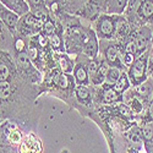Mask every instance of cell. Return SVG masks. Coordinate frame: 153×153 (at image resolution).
Returning a JSON list of instances; mask_svg holds the SVG:
<instances>
[{
	"instance_id": "8",
	"label": "cell",
	"mask_w": 153,
	"mask_h": 153,
	"mask_svg": "<svg viewBox=\"0 0 153 153\" xmlns=\"http://www.w3.org/2000/svg\"><path fill=\"white\" fill-rule=\"evenodd\" d=\"M152 38H153V33L149 27H141L137 31L135 37V41L137 44V56L145 53L146 50H148Z\"/></svg>"
},
{
	"instance_id": "28",
	"label": "cell",
	"mask_w": 153,
	"mask_h": 153,
	"mask_svg": "<svg viewBox=\"0 0 153 153\" xmlns=\"http://www.w3.org/2000/svg\"><path fill=\"white\" fill-rule=\"evenodd\" d=\"M136 60V56L134 54H130V53H121V62H123V65L124 68H127L129 69L134 61Z\"/></svg>"
},
{
	"instance_id": "22",
	"label": "cell",
	"mask_w": 153,
	"mask_h": 153,
	"mask_svg": "<svg viewBox=\"0 0 153 153\" xmlns=\"http://www.w3.org/2000/svg\"><path fill=\"white\" fill-rule=\"evenodd\" d=\"M123 71L121 69L117 68V66H110L108 72H107V76H105V82L104 85H108V86H114L115 85V82L119 80V77L121 76Z\"/></svg>"
},
{
	"instance_id": "35",
	"label": "cell",
	"mask_w": 153,
	"mask_h": 153,
	"mask_svg": "<svg viewBox=\"0 0 153 153\" xmlns=\"http://www.w3.org/2000/svg\"><path fill=\"white\" fill-rule=\"evenodd\" d=\"M140 153H146V152H145V149H143V151H141V152H140Z\"/></svg>"
},
{
	"instance_id": "17",
	"label": "cell",
	"mask_w": 153,
	"mask_h": 153,
	"mask_svg": "<svg viewBox=\"0 0 153 153\" xmlns=\"http://www.w3.org/2000/svg\"><path fill=\"white\" fill-rule=\"evenodd\" d=\"M129 0H108V14L121 15L127 6Z\"/></svg>"
},
{
	"instance_id": "21",
	"label": "cell",
	"mask_w": 153,
	"mask_h": 153,
	"mask_svg": "<svg viewBox=\"0 0 153 153\" xmlns=\"http://www.w3.org/2000/svg\"><path fill=\"white\" fill-rule=\"evenodd\" d=\"M135 92L141 98H148L153 93V81L147 79L145 82H142L141 85L135 87Z\"/></svg>"
},
{
	"instance_id": "33",
	"label": "cell",
	"mask_w": 153,
	"mask_h": 153,
	"mask_svg": "<svg viewBox=\"0 0 153 153\" xmlns=\"http://www.w3.org/2000/svg\"><path fill=\"white\" fill-rule=\"evenodd\" d=\"M3 119H4V117H3V114H1V111H0V124H1Z\"/></svg>"
},
{
	"instance_id": "10",
	"label": "cell",
	"mask_w": 153,
	"mask_h": 153,
	"mask_svg": "<svg viewBox=\"0 0 153 153\" xmlns=\"http://www.w3.org/2000/svg\"><path fill=\"white\" fill-rule=\"evenodd\" d=\"M99 99H100L102 104L109 105V104L118 103V102L123 100V97L119 96L115 91H114L111 86L105 85V87H104V83H103L102 85V91L99 92Z\"/></svg>"
},
{
	"instance_id": "31",
	"label": "cell",
	"mask_w": 153,
	"mask_h": 153,
	"mask_svg": "<svg viewBox=\"0 0 153 153\" xmlns=\"http://www.w3.org/2000/svg\"><path fill=\"white\" fill-rule=\"evenodd\" d=\"M147 114H148V117H149V120L153 121V102H151V104H149V107H148Z\"/></svg>"
},
{
	"instance_id": "26",
	"label": "cell",
	"mask_w": 153,
	"mask_h": 153,
	"mask_svg": "<svg viewBox=\"0 0 153 153\" xmlns=\"http://www.w3.org/2000/svg\"><path fill=\"white\" fill-rule=\"evenodd\" d=\"M48 39H49V44L53 47V49L55 50H59L62 45V39H61V37L58 34V33H54L52 36H49L48 37Z\"/></svg>"
},
{
	"instance_id": "32",
	"label": "cell",
	"mask_w": 153,
	"mask_h": 153,
	"mask_svg": "<svg viewBox=\"0 0 153 153\" xmlns=\"http://www.w3.org/2000/svg\"><path fill=\"white\" fill-rule=\"evenodd\" d=\"M43 1H44L48 6H50V5H53L54 3H56V0H43Z\"/></svg>"
},
{
	"instance_id": "25",
	"label": "cell",
	"mask_w": 153,
	"mask_h": 153,
	"mask_svg": "<svg viewBox=\"0 0 153 153\" xmlns=\"http://www.w3.org/2000/svg\"><path fill=\"white\" fill-rule=\"evenodd\" d=\"M55 30H56L55 22H54L52 19L47 17V20H45V21H44V23H43V27H42L43 34H44V36H47V37H49V36H52V34L56 33V32H55Z\"/></svg>"
},
{
	"instance_id": "23",
	"label": "cell",
	"mask_w": 153,
	"mask_h": 153,
	"mask_svg": "<svg viewBox=\"0 0 153 153\" xmlns=\"http://www.w3.org/2000/svg\"><path fill=\"white\" fill-rule=\"evenodd\" d=\"M138 15L142 19H149L153 15V0H143L138 7Z\"/></svg>"
},
{
	"instance_id": "5",
	"label": "cell",
	"mask_w": 153,
	"mask_h": 153,
	"mask_svg": "<svg viewBox=\"0 0 153 153\" xmlns=\"http://www.w3.org/2000/svg\"><path fill=\"white\" fill-rule=\"evenodd\" d=\"M17 153H43V143L34 132L26 134L17 147Z\"/></svg>"
},
{
	"instance_id": "24",
	"label": "cell",
	"mask_w": 153,
	"mask_h": 153,
	"mask_svg": "<svg viewBox=\"0 0 153 153\" xmlns=\"http://www.w3.org/2000/svg\"><path fill=\"white\" fill-rule=\"evenodd\" d=\"M141 135L143 140V145H152L153 143V125L146 124L141 127Z\"/></svg>"
},
{
	"instance_id": "29",
	"label": "cell",
	"mask_w": 153,
	"mask_h": 153,
	"mask_svg": "<svg viewBox=\"0 0 153 153\" xmlns=\"http://www.w3.org/2000/svg\"><path fill=\"white\" fill-rule=\"evenodd\" d=\"M30 9H33V7H37V6H42V1L43 0H26Z\"/></svg>"
},
{
	"instance_id": "6",
	"label": "cell",
	"mask_w": 153,
	"mask_h": 153,
	"mask_svg": "<svg viewBox=\"0 0 153 153\" xmlns=\"http://www.w3.org/2000/svg\"><path fill=\"white\" fill-rule=\"evenodd\" d=\"M0 20L6 26V28L11 32L12 36L15 37L17 34V26L20 22V16L16 12L6 7L3 3H0Z\"/></svg>"
},
{
	"instance_id": "1",
	"label": "cell",
	"mask_w": 153,
	"mask_h": 153,
	"mask_svg": "<svg viewBox=\"0 0 153 153\" xmlns=\"http://www.w3.org/2000/svg\"><path fill=\"white\" fill-rule=\"evenodd\" d=\"M148 58H149V50H146L145 53L138 55L134 64L129 68L127 76L131 86L137 87L147 80V72H148Z\"/></svg>"
},
{
	"instance_id": "11",
	"label": "cell",
	"mask_w": 153,
	"mask_h": 153,
	"mask_svg": "<svg viewBox=\"0 0 153 153\" xmlns=\"http://www.w3.org/2000/svg\"><path fill=\"white\" fill-rule=\"evenodd\" d=\"M74 94L80 104L86 107H91V104H93V94L88 86H76Z\"/></svg>"
},
{
	"instance_id": "7",
	"label": "cell",
	"mask_w": 153,
	"mask_h": 153,
	"mask_svg": "<svg viewBox=\"0 0 153 153\" xmlns=\"http://www.w3.org/2000/svg\"><path fill=\"white\" fill-rule=\"evenodd\" d=\"M82 53L88 59H96L99 55V42L96 36V32L90 31L85 38V43L82 47Z\"/></svg>"
},
{
	"instance_id": "20",
	"label": "cell",
	"mask_w": 153,
	"mask_h": 153,
	"mask_svg": "<svg viewBox=\"0 0 153 153\" xmlns=\"http://www.w3.org/2000/svg\"><path fill=\"white\" fill-rule=\"evenodd\" d=\"M100 5L102 3L99 0H90L85 6V16L88 19H98Z\"/></svg>"
},
{
	"instance_id": "4",
	"label": "cell",
	"mask_w": 153,
	"mask_h": 153,
	"mask_svg": "<svg viewBox=\"0 0 153 153\" xmlns=\"http://www.w3.org/2000/svg\"><path fill=\"white\" fill-rule=\"evenodd\" d=\"M17 71L16 62L9 52L0 49V82L10 81Z\"/></svg>"
},
{
	"instance_id": "30",
	"label": "cell",
	"mask_w": 153,
	"mask_h": 153,
	"mask_svg": "<svg viewBox=\"0 0 153 153\" xmlns=\"http://www.w3.org/2000/svg\"><path fill=\"white\" fill-rule=\"evenodd\" d=\"M148 70H153V48L151 49L149 52V58H148Z\"/></svg>"
},
{
	"instance_id": "16",
	"label": "cell",
	"mask_w": 153,
	"mask_h": 153,
	"mask_svg": "<svg viewBox=\"0 0 153 153\" xmlns=\"http://www.w3.org/2000/svg\"><path fill=\"white\" fill-rule=\"evenodd\" d=\"M130 33V26L126 22L125 19L117 16V30H115V36L114 38H117L118 41H124L125 38L129 36Z\"/></svg>"
},
{
	"instance_id": "12",
	"label": "cell",
	"mask_w": 153,
	"mask_h": 153,
	"mask_svg": "<svg viewBox=\"0 0 153 153\" xmlns=\"http://www.w3.org/2000/svg\"><path fill=\"white\" fill-rule=\"evenodd\" d=\"M12 45H14V36L11 34V32L0 20V49L11 54Z\"/></svg>"
},
{
	"instance_id": "3",
	"label": "cell",
	"mask_w": 153,
	"mask_h": 153,
	"mask_svg": "<svg viewBox=\"0 0 153 153\" xmlns=\"http://www.w3.org/2000/svg\"><path fill=\"white\" fill-rule=\"evenodd\" d=\"M99 52L103 53V59L109 64V66H117L124 69L121 62V53L117 44L110 41H100L99 42Z\"/></svg>"
},
{
	"instance_id": "15",
	"label": "cell",
	"mask_w": 153,
	"mask_h": 153,
	"mask_svg": "<svg viewBox=\"0 0 153 153\" xmlns=\"http://www.w3.org/2000/svg\"><path fill=\"white\" fill-rule=\"evenodd\" d=\"M109 68H110L109 64L104 59H102L100 65H99L96 75L91 79V85H93V86H102L103 85L105 82V76H107V72H108Z\"/></svg>"
},
{
	"instance_id": "27",
	"label": "cell",
	"mask_w": 153,
	"mask_h": 153,
	"mask_svg": "<svg viewBox=\"0 0 153 153\" xmlns=\"http://www.w3.org/2000/svg\"><path fill=\"white\" fill-rule=\"evenodd\" d=\"M124 53H130V54H134L136 58H137V44H136V41L135 38L129 42L125 43V47H124Z\"/></svg>"
},
{
	"instance_id": "34",
	"label": "cell",
	"mask_w": 153,
	"mask_h": 153,
	"mask_svg": "<svg viewBox=\"0 0 153 153\" xmlns=\"http://www.w3.org/2000/svg\"><path fill=\"white\" fill-rule=\"evenodd\" d=\"M151 30H152V33H153V23H152V28Z\"/></svg>"
},
{
	"instance_id": "18",
	"label": "cell",
	"mask_w": 153,
	"mask_h": 153,
	"mask_svg": "<svg viewBox=\"0 0 153 153\" xmlns=\"http://www.w3.org/2000/svg\"><path fill=\"white\" fill-rule=\"evenodd\" d=\"M130 80H129V76H127L126 72H123L121 76L119 77V80L115 82V85L113 86V90L115 91L119 96H121L123 93H125L126 91H129L130 90Z\"/></svg>"
},
{
	"instance_id": "13",
	"label": "cell",
	"mask_w": 153,
	"mask_h": 153,
	"mask_svg": "<svg viewBox=\"0 0 153 153\" xmlns=\"http://www.w3.org/2000/svg\"><path fill=\"white\" fill-rule=\"evenodd\" d=\"M0 3H3L6 7L16 12L19 16H25L30 12V6L26 0H0Z\"/></svg>"
},
{
	"instance_id": "2",
	"label": "cell",
	"mask_w": 153,
	"mask_h": 153,
	"mask_svg": "<svg viewBox=\"0 0 153 153\" xmlns=\"http://www.w3.org/2000/svg\"><path fill=\"white\" fill-rule=\"evenodd\" d=\"M117 16L102 14L96 20V36L99 41H110L115 36Z\"/></svg>"
},
{
	"instance_id": "9",
	"label": "cell",
	"mask_w": 153,
	"mask_h": 153,
	"mask_svg": "<svg viewBox=\"0 0 153 153\" xmlns=\"http://www.w3.org/2000/svg\"><path fill=\"white\" fill-rule=\"evenodd\" d=\"M90 60V59H88ZM88 64V61H87ZM87 64H85L83 61H81L79 58L75 62V68L72 71V76L76 81L77 86H90V76H88V70H87Z\"/></svg>"
},
{
	"instance_id": "19",
	"label": "cell",
	"mask_w": 153,
	"mask_h": 153,
	"mask_svg": "<svg viewBox=\"0 0 153 153\" xmlns=\"http://www.w3.org/2000/svg\"><path fill=\"white\" fill-rule=\"evenodd\" d=\"M58 65L62 74H72L74 68H75V62L72 59H70L69 55L60 54L58 58Z\"/></svg>"
},
{
	"instance_id": "14",
	"label": "cell",
	"mask_w": 153,
	"mask_h": 153,
	"mask_svg": "<svg viewBox=\"0 0 153 153\" xmlns=\"http://www.w3.org/2000/svg\"><path fill=\"white\" fill-rule=\"evenodd\" d=\"M76 81L74 79V76L71 74H61L60 77L58 80L56 87L61 91H65V92H75V88H76Z\"/></svg>"
}]
</instances>
